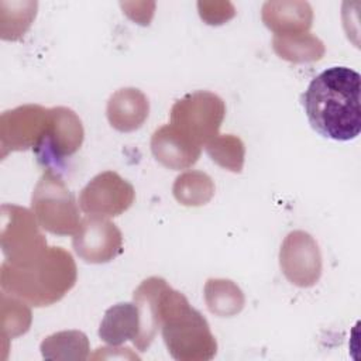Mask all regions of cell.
I'll return each instance as SVG.
<instances>
[{
	"label": "cell",
	"mask_w": 361,
	"mask_h": 361,
	"mask_svg": "<svg viewBox=\"0 0 361 361\" xmlns=\"http://www.w3.org/2000/svg\"><path fill=\"white\" fill-rule=\"evenodd\" d=\"M361 76L348 66H330L312 79L300 97L312 128L324 138L351 141L361 131Z\"/></svg>",
	"instance_id": "6da1fadb"
},
{
	"label": "cell",
	"mask_w": 361,
	"mask_h": 361,
	"mask_svg": "<svg viewBox=\"0 0 361 361\" xmlns=\"http://www.w3.org/2000/svg\"><path fill=\"white\" fill-rule=\"evenodd\" d=\"M76 264L62 247H44L32 255L1 264V289L25 303L42 307L61 300L76 283Z\"/></svg>",
	"instance_id": "7a4b0ae2"
},
{
	"label": "cell",
	"mask_w": 361,
	"mask_h": 361,
	"mask_svg": "<svg viewBox=\"0 0 361 361\" xmlns=\"http://www.w3.org/2000/svg\"><path fill=\"white\" fill-rule=\"evenodd\" d=\"M161 331L168 353L179 361H207L217 353V341L204 316L185 295L168 286L161 300Z\"/></svg>",
	"instance_id": "3957f363"
},
{
	"label": "cell",
	"mask_w": 361,
	"mask_h": 361,
	"mask_svg": "<svg viewBox=\"0 0 361 361\" xmlns=\"http://www.w3.org/2000/svg\"><path fill=\"white\" fill-rule=\"evenodd\" d=\"M31 210L41 228L56 235H75L80 227L79 207L73 193L54 169H45L37 182Z\"/></svg>",
	"instance_id": "277c9868"
},
{
	"label": "cell",
	"mask_w": 361,
	"mask_h": 361,
	"mask_svg": "<svg viewBox=\"0 0 361 361\" xmlns=\"http://www.w3.org/2000/svg\"><path fill=\"white\" fill-rule=\"evenodd\" d=\"M226 116L221 97L207 90H197L176 100L171 109V126L199 147L219 135Z\"/></svg>",
	"instance_id": "5b68a950"
},
{
	"label": "cell",
	"mask_w": 361,
	"mask_h": 361,
	"mask_svg": "<svg viewBox=\"0 0 361 361\" xmlns=\"http://www.w3.org/2000/svg\"><path fill=\"white\" fill-rule=\"evenodd\" d=\"M51 121V109L39 104H24L7 110L0 117L1 157L8 152L37 149Z\"/></svg>",
	"instance_id": "8992f818"
},
{
	"label": "cell",
	"mask_w": 361,
	"mask_h": 361,
	"mask_svg": "<svg viewBox=\"0 0 361 361\" xmlns=\"http://www.w3.org/2000/svg\"><path fill=\"white\" fill-rule=\"evenodd\" d=\"M135 200L130 182L114 171L97 173L80 190L79 206L87 216L116 217L127 212Z\"/></svg>",
	"instance_id": "52a82bcc"
},
{
	"label": "cell",
	"mask_w": 361,
	"mask_h": 361,
	"mask_svg": "<svg viewBox=\"0 0 361 361\" xmlns=\"http://www.w3.org/2000/svg\"><path fill=\"white\" fill-rule=\"evenodd\" d=\"M85 130L79 116L68 107H51V121L39 147L34 149L37 159L47 169H55L65 158L82 145Z\"/></svg>",
	"instance_id": "ba28073f"
},
{
	"label": "cell",
	"mask_w": 361,
	"mask_h": 361,
	"mask_svg": "<svg viewBox=\"0 0 361 361\" xmlns=\"http://www.w3.org/2000/svg\"><path fill=\"white\" fill-rule=\"evenodd\" d=\"M279 267L290 283L299 288L316 285L322 276L319 244L306 231H290L281 244Z\"/></svg>",
	"instance_id": "9c48e42d"
},
{
	"label": "cell",
	"mask_w": 361,
	"mask_h": 361,
	"mask_svg": "<svg viewBox=\"0 0 361 361\" xmlns=\"http://www.w3.org/2000/svg\"><path fill=\"white\" fill-rule=\"evenodd\" d=\"M1 217V247L6 261H21L47 247V240L38 228L39 224L28 209L3 204Z\"/></svg>",
	"instance_id": "30bf717a"
},
{
	"label": "cell",
	"mask_w": 361,
	"mask_h": 361,
	"mask_svg": "<svg viewBox=\"0 0 361 361\" xmlns=\"http://www.w3.org/2000/svg\"><path fill=\"white\" fill-rule=\"evenodd\" d=\"M72 247L85 262L106 264L123 252V234L109 219L86 214L72 238Z\"/></svg>",
	"instance_id": "8fae6325"
},
{
	"label": "cell",
	"mask_w": 361,
	"mask_h": 361,
	"mask_svg": "<svg viewBox=\"0 0 361 361\" xmlns=\"http://www.w3.org/2000/svg\"><path fill=\"white\" fill-rule=\"evenodd\" d=\"M168 286L164 278L149 276L133 293V302L137 305L140 313V334L134 345L140 351H145L151 345L157 331L161 329V300Z\"/></svg>",
	"instance_id": "7c38bea8"
},
{
	"label": "cell",
	"mask_w": 361,
	"mask_h": 361,
	"mask_svg": "<svg viewBox=\"0 0 361 361\" xmlns=\"http://www.w3.org/2000/svg\"><path fill=\"white\" fill-rule=\"evenodd\" d=\"M151 151L161 165L180 171L197 162L202 147L179 133L173 126L165 124L154 131L151 137Z\"/></svg>",
	"instance_id": "4fadbf2b"
},
{
	"label": "cell",
	"mask_w": 361,
	"mask_h": 361,
	"mask_svg": "<svg viewBox=\"0 0 361 361\" xmlns=\"http://www.w3.org/2000/svg\"><path fill=\"white\" fill-rule=\"evenodd\" d=\"M149 114L148 97L135 87H123L116 90L106 107V116L110 126L121 133L138 130Z\"/></svg>",
	"instance_id": "5bb4252c"
},
{
	"label": "cell",
	"mask_w": 361,
	"mask_h": 361,
	"mask_svg": "<svg viewBox=\"0 0 361 361\" xmlns=\"http://www.w3.org/2000/svg\"><path fill=\"white\" fill-rule=\"evenodd\" d=\"M261 18L274 35H292L309 32L313 10L307 1H265Z\"/></svg>",
	"instance_id": "9a60e30c"
},
{
	"label": "cell",
	"mask_w": 361,
	"mask_h": 361,
	"mask_svg": "<svg viewBox=\"0 0 361 361\" xmlns=\"http://www.w3.org/2000/svg\"><path fill=\"white\" fill-rule=\"evenodd\" d=\"M140 334V313L134 302H121L113 305L104 312L99 326V337L109 345L117 347Z\"/></svg>",
	"instance_id": "2e32d148"
},
{
	"label": "cell",
	"mask_w": 361,
	"mask_h": 361,
	"mask_svg": "<svg viewBox=\"0 0 361 361\" xmlns=\"http://www.w3.org/2000/svg\"><path fill=\"white\" fill-rule=\"evenodd\" d=\"M272 48L279 58L295 63L320 61L326 52L323 41L310 32L274 35Z\"/></svg>",
	"instance_id": "e0dca14e"
},
{
	"label": "cell",
	"mask_w": 361,
	"mask_h": 361,
	"mask_svg": "<svg viewBox=\"0 0 361 361\" xmlns=\"http://www.w3.org/2000/svg\"><path fill=\"white\" fill-rule=\"evenodd\" d=\"M204 302L213 314L231 317L243 310L245 298L233 281L210 278L204 283Z\"/></svg>",
	"instance_id": "ac0fdd59"
},
{
	"label": "cell",
	"mask_w": 361,
	"mask_h": 361,
	"mask_svg": "<svg viewBox=\"0 0 361 361\" xmlns=\"http://www.w3.org/2000/svg\"><path fill=\"white\" fill-rule=\"evenodd\" d=\"M39 350L47 360H86L90 347L85 333L63 330L44 338Z\"/></svg>",
	"instance_id": "d6986e66"
},
{
	"label": "cell",
	"mask_w": 361,
	"mask_h": 361,
	"mask_svg": "<svg viewBox=\"0 0 361 361\" xmlns=\"http://www.w3.org/2000/svg\"><path fill=\"white\" fill-rule=\"evenodd\" d=\"M172 193L183 206H203L214 195V182L202 171H186L176 176Z\"/></svg>",
	"instance_id": "ffe728a7"
},
{
	"label": "cell",
	"mask_w": 361,
	"mask_h": 361,
	"mask_svg": "<svg viewBox=\"0 0 361 361\" xmlns=\"http://www.w3.org/2000/svg\"><path fill=\"white\" fill-rule=\"evenodd\" d=\"M206 152L219 166L240 173L244 166L245 147L234 134H219L204 145Z\"/></svg>",
	"instance_id": "44dd1931"
},
{
	"label": "cell",
	"mask_w": 361,
	"mask_h": 361,
	"mask_svg": "<svg viewBox=\"0 0 361 361\" xmlns=\"http://www.w3.org/2000/svg\"><path fill=\"white\" fill-rule=\"evenodd\" d=\"M199 14L206 24L220 25L234 17V6L228 1H199Z\"/></svg>",
	"instance_id": "7402d4cb"
}]
</instances>
